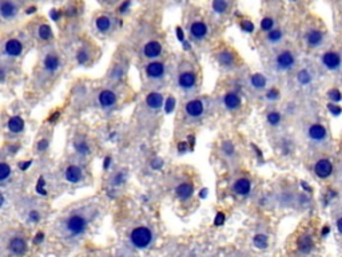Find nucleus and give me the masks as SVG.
Returning a JSON list of instances; mask_svg holds the SVG:
<instances>
[{
  "instance_id": "20",
  "label": "nucleus",
  "mask_w": 342,
  "mask_h": 257,
  "mask_svg": "<svg viewBox=\"0 0 342 257\" xmlns=\"http://www.w3.org/2000/svg\"><path fill=\"white\" fill-rule=\"evenodd\" d=\"M225 104H226V107L230 108V110L239 108V106H241V98L238 96V94L229 92V94L225 95Z\"/></svg>"
},
{
  "instance_id": "34",
  "label": "nucleus",
  "mask_w": 342,
  "mask_h": 257,
  "mask_svg": "<svg viewBox=\"0 0 342 257\" xmlns=\"http://www.w3.org/2000/svg\"><path fill=\"white\" fill-rule=\"evenodd\" d=\"M39 36L43 40H47L51 38V28L48 27L47 24H43L39 27Z\"/></svg>"
},
{
  "instance_id": "41",
  "label": "nucleus",
  "mask_w": 342,
  "mask_h": 257,
  "mask_svg": "<svg viewBox=\"0 0 342 257\" xmlns=\"http://www.w3.org/2000/svg\"><path fill=\"white\" fill-rule=\"evenodd\" d=\"M266 96H267V99H270V100L278 99L279 92L277 91V90H275V88H271V90H269V91H267Z\"/></svg>"
},
{
  "instance_id": "54",
  "label": "nucleus",
  "mask_w": 342,
  "mask_h": 257,
  "mask_svg": "<svg viewBox=\"0 0 342 257\" xmlns=\"http://www.w3.org/2000/svg\"><path fill=\"white\" fill-rule=\"evenodd\" d=\"M110 161H111L110 158H106V160H104V169L108 168V165H110Z\"/></svg>"
},
{
  "instance_id": "43",
  "label": "nucleus",
  "mask_w": 342,
  "mask_h": 257,
  "mask_svg": "<svg viewBox=\"0 0 342 257\" xmlns=\"http://www.w3.org/2000/svg\"><path fill=\"white\" fill-rule=\"evenodd\" d=\"M42 186H44V180L43 178H40L39 180V184H38V186H36V190L40 193V194H46V190L44 189H42Z\"/></svg>"
},
{
  "instance_id": "42",
  "label": "nucleus",
  "mask_w": 342,
  "mask_h": 257,
  "mask_svg": "<svg viewBox=\"0 0 342 257\" xmlns=\"http://www.w3.org/2000/svg\"><path fill=\"white\" fill-rule=\"evenodd\" d=\"M223 222H225V214H223V213H218V214H217V217H215L214 224L215 225H222Z\"/></svg>"
},
{
  "instance_id": "24",
  "label": "nucleus",
  "mask_w": 342,
  "mask_h": 257,
  "mask_svg": "<svg viewBox=\"0 0 342 257\" xmlns=\"http://www.w3.org/2000/svg\"><path fill=\"white\" fill-rule=\"evenodd\" d=\"M96 28H98L100 32L110 31V28H111V19L107 18V16H99V18L96 19Z\"/></svg>"
},
{
  "instance_id": "50",
  "label": "nucleus",
  "mask_w": 342,
  "mask_h": 257,
  "mask_svg": "<svg viewBox=\"0 0 342 257\" xmlns=\"http://www.w3.org/2000/svg\"><path fill=\"white\" fill-rule=\"evenodd\" d=\"M43 238H44L43 233H39V234H38V237L35 238V242H40V241L43 240Z\"/></svg>"
},
{
  "instance_id": "25",
  "label": "nucleus",
  "mask_w": 342,
  "mask_h": 257,
  "mask_svg": "<svg viewBox=\"0 0 342 257\" xmlns=\"http://www.w3.org/2000/svg\"><path fill=\"white\" fill-rule=\"evenodd\" d=\"M298 245H299V249H301L302 252L307 253L311 248H313V240H311L310 236L305 234V236H302L301 238H299Z\"/></svg>"
},
{
  "instance_id": "35",
  "label": "nucleus",
  "mask_w": 342,
  "mask_h": 257,
  "mask_svg": "<svg viewBox=\"0 0 342 257\" xmlns=\"http://www.w3.org/2000/svg\"><path fill=\"white\" fill-rule=\"evenodd\" d=\"M10 174H11V168H10L6 162H3L2 166H0V180L6 181Z\"/></svg>"
},
{
  "instance_id": "7",
  "label": "nucleus",
  "mask_w": 342,
  "mask_h": 257,
  "mask_svg": "<svg viewBox=\"0 0 342 257\" xmlns=\"http://www.w3.org/2000/svg\"><path fill=\"white\" fill-rule=\"evenodd\" d=\"M8 249H10L14 254H16V256H22V254H24L26 250H27V244H26V241H24L23 238L15 237V238H12V240L10 241Z\"/></svg>"
},
{
  "instance_id": "45",
  "label": "nucleus",
  "mask_w": 342,
  "mask_h": 257,
  "mask_svg": "<svg viewBox=\"0 0 342 257\" xmlns=\"http://www.w3.org/2000/svg\"><path fill=\"white\" fill-rule=\"evenodd\" d=\"M130 4H131V3H130V2H124V3L122 4V6H120L119 11L120 12H126V10H127V8L130 7Z\"/></svg>"
},
{
  "instance_id": "52",
  "label": "nucleus",
  "mask_w": 342,
  "mask_h": 257,
  "mask_svg": "<svg viewBox=\"0 0 342 257\" xmlns=\"http://www.w3.org/2000/svg\"><path fill=\"white\" fill-rule=\"evenodd\" d=\"M51 18H52V19H55V20L59 19V15H58V12H56V11H52V12H51Z\"/></svg>"
},
{
  "instance_id": "22",
  "label": "nucleus",
  "mask_w": 342,
  "mask_h": 257,
  "mask_svg": "<svg viewBox=\"0 0 342 257\" xmlns=\"http://www.w3.org/2000/svg\"><path fill=\"white\" fill-rule=\"evenodd\" d=\"M193 192H194V188H193V185L190 184H182L177 188V196H178L181 200H187V198H190Z\"/></svg>"
},
{
  "instance_id": "31",
  "label": "nucleus",
  "mask_w": 342,
  "mask_h": 257,
  "mask_svg": "<svg viewBox=\"0 0 342 257\" xmlns=\"http://www.w3.org/2000/svg\"><path fill=\"white\" fill-rule=\"evenodd\" d=\"M267 39H269V42H271V43H278L279 40L282 39V31H279V30H271V31L269 32V35H267Z\"/></svg>"
},
{
  "instance_id": "5",
  "label": "nucleus",
  "mask_w": 342,
  "mask_h": 257,
  "mask_svg": "<svg viewBox=\"0 0 342 257\" xmlns=\"http://www.w3.org/2000/svg\"><path fill=\"white\" fill-rule=\"evenodd\" d=\"M314 172L319 178H327L333 173V164L327 158H321L315 162Z\"/></svg>"
},
{
  "instance_id": "13",
  "label": "nucleus",
  "mask_w": 342,
  "mask_h": 257,
  "mask_svg": "<svg viewBox=\"0 0 342 257\" xmlns=\"http://www.w3.org/2000/svg\"><path fill=\"white\" fill-rule=\"evenodd\" d=\"M16 12H18V7L15 4L11 3V2H2V4H0V14H2L3 18L11 19V18L16 15Z\"/></svg>"
},
{
  "instance_id": "51",
  "label": "nucleus",
  "mask_w": 342,
  "mask_h": 257,
  "mask_svg": "<svg viewBox=\"0 0 342 257\" xmlns=\"http://www.w3.org/2000/svg\"><path fill=\"white\" fill-rule=\"evenodd\" d=\"M329 232H330V228H329V226H325V228L322 229V236L325 237V236H326V234H327V233H329Z\"/></svg>"
},
{
  "instance_id": "16",
  "label": "nucleus",
  "mask_w": 342,
  "mask_h": 257,
  "mask_svg": "<svg viewBox=\"0 0 342 257\" xmlns=\"http://www.w3.org/2000/svg\"><path fill=\"white\" fill-rule=\"evenodd\" d=\"M144 55L147 58H156L162 52V46H160L159 42H148L146 46H144Z\"/></svg>"
},
{
  "instance_id": "12",
  "label": "nucleus",
  "mask_w": 342,
  "mask_h": 257,
  "mask_svg": "<svg viewBox=\"0 0 342 257\" xmlns=\"http://www.w3.org/2000/svg\"><path fill=\"white\" fill-rule=\"evenodd\" d=\"M4 50H6V52H7V55L18 56L22 54V51H23V46H22V43H20L19 40L11 39V40H8L7 43H6Z\"/></svg>"
},
{
  "instance_id": "36",
  "label": "nucleus",
  "mask_w": 342,
  "mask_h": 257,
  "mask_svg": "<svg viewBox=\"0 0 342 257\" xmlns=\"http://www.w3.org/2000/svg\"><path fill=\"white\" fill-rule=\"evenodd\" d=\"M273 26H274V20L271 19V18H265V19H262V22H261V28H262L263 31L270 32Z\"/></svg>"
},
{
  "instance_id": "23",
  "label": "nucleus",
  "mask_w": 342,
  "mask_h": 257,
  "mask_svg": "<svg viewBox=\"0 0 342 257\" xmlns=\"http://www.w3.org/2000/svg\"><path fill=\"white\" fill-rule=\"evenodd\" d=\"M8 128L12 133H20L24 128V122L20 116H12L8 120Z\"/></svg>"
},
{
  "instance_id": "11",
  "label": "nucleus",
  "mask_w": 342,
  "mask_h": 257,
  "mask_svg": "<svg viewBox=\"0 0 342 257\" xmlns=\"http://www.w3.org/2000/svg\"><path fill=\"white\" fill-rule=\"evenodd\" d=\"M116 95L115 92L110 91V90H104L99 94V103L102 107H111L112 104H115Z\"/></svg>"
},
{
  "instance_id": "8",
  "label": "nucleus",
  "mask_w": 342,
  "mask_h": 257,
  "mask_svg": "<svg viewBox=\"0 0 342 257\" xmlns=\"http://www.w3.org/2000/svg\"><path fill=\"white\" fill-rule=\"evenodd\" d=\"M306 43L309 47H319L323 43V34L319 30H310L306 34Z\"/></svg>"
},
{
  "instance_id": "10",
  "label": "nucleus",
  "mask_w": 342,
  "mask_h": 257,
  "mask_svg": "<svg viewBox=\"0 0 342 257\" xmlns=\"http://www.w3.org/2000/svg\"><path fill=\"white\" fill-rule=\"evenodd\" d=\"M186 112L187 115L193 116V118L201 116L203 112V103L198 99L190 100V102L186 104Z\"/></svg>"
},
{
  "instance_id": "14",
  "label": "nucleus",
  "mask_w": 342,
  "mask_h": 257,
  "mask_svg": "<svg viewBox=\"0 0 342 257\" xmlns=\"http://www.w3.org/2000/svg\"><path fill=\"white\" fill-rule=\"evenodd\" d=\"M190 34L191 36H194L195 39H202L207 34L206 24L202 22H195L190 26Z\"/></svg>"
},
{
  "instance_id": "38",
  "label": "nucleus",
  "mask_w": 342,
  "mask_h": 257,
  "mask_svg": "<svg viewBox=\"0 0 342 257\" xmlns=\"http://www.w3.org/2000/svg\"><path fill=\"white\" fill-rule=\"evenodd\" d=\"M75 148L80 154H88V153H90V149H88V146L84 144V142H79V144H76Z\"/></svg>"
},
{
  "instance_id": "15",
  "label": "nucleus",
  "mask_w": 342,
  "mask_h": 257,
  "mask_svg": "<svg viewBox=\"0 0 342 257\" xmlns=\"http://www.w3.org/2000/svg\"><path fill=\"white\" fill-rule=\"evenodd\" d=\"M146 103H147L148 107L154 108H160L162 104H163V96L160 95L159 92H150L147 96H146Z\"/></svg>"
},
{
  "instance_id": "32",
  "label": "nucleus",
  "mask_w": 342,
  "mask_h": 257,
  "mask_svg": "<svg viewBox=\"0 0 342 257\" xmlns=\"http://www.w3.org/2000/svg\"><path fill=\"white\" fill-rule=\"evenodd\" d=\"M267 122L271 124V126H277V124L281 122V114L277 111H271L267 114Z\"/></svg>"
},
{
  "instance_id": "1",
  "label": "nucleus",
  "mask_w": 342,
  "mask_h": 257,
  "mask_svg": "<svg viewBox=\"0 0 342 257\" xmlns=\"http://www.w3.org/2000/svg\"><path fill=\"white\" fill-rule=\"evenodd\" d=\"M130 238H131L132 245L136 248H146L151 242L152 233L148 228L139 226V228H135L132 230Z\"/></svg>"
},
{
  "instance_id": "26",
  "label": "nucleus",
  "mask_w": 342,
  "mask_h": 257,
  "mask_svg": "<svg viewBox=\"0 0 342 257\" xmlns=\"http://www.w3.org/2000/svg\"><path fill=\"white\" fill-rule=\"evenodd\" d=\"M251 84H253V87L261 90L266 86V78L262 74H254L251 76Z\"/></svg>"
},
{
  "instance_id": "48",
  "label": "nucleus",
  "mask_w": 342,
  "mask_h": 257,
  "mask_svg": "<svg viewBox=\"0 0 342 257\" xmlns=\"http://www.w3.org/2000/svg\"><path fill=\"white\" fill-rule=\"evenodd\" d=\"M30 217H31L32 221H38V220H39V214H38V213H36V212H32L31 216H30Z\"/></svg>"
},
{
  "instance_id": "47",
  "label": "nucleus",
  "mask_w": 342,
  "mask_h": 257,
  "mask_svg": "<svg viewBox=\"0 0 342 257\" xmlns=\"http://www.w3.org/2000/svg\"><path fill=\"white\" fill-rule=\"evenodd\" d=\"M337 229H338V232L342 234V217H339L338 220H337Z\"/></svg>"
},
{
  "instance_id": "4",
  "label": "nucleus",
  "mask_w": 342,
  "mask_h": 257,
  "mask_svg": "<svg viewBox=\"0 0 342 257\" xmlns=\"http://www.w3.org/2000/svg\"><path fill=\"white\" fill-rule=\"evenodd\" d=\"M275 63H277V67H278L279 70L287 71V70L293 68V66L295 64V58L290 51H282L278 56H277Z\"/></svg>"
},
{
  "instance_id": "37",
  "label": "nucleus",
  "mask_w": 342,
  "mask_h": 257,
  "mask_svg": "<svg viewBox=\"0 0 342 257\" xmlns=\"http://www.w3.org/2000/svg\"><path fill=\"white\" fill-rule=\"evenodd\" d=\"M327 110L331 112L333 116H339L342 114V108L337 103H329L327 104Z\"/></svg>"
},
{
  "instance_id": "9",
  "label": "nucleus",
  "mask_w": 342,
  "mask_h": 257,
  "mask_svg": "<svg viewBox=\"0 0 342 257\" xmlns=\"http://www.w3.org/2000/svg\"><path fill=\"white\" fill-rule=\"evenodd\" d=\"M146 74L148 75V78H152V79H159L162 78L164 74V66L163 63L160 62H152L146 67Z\"/></svg>"
},
{
  "instance_id": "28",
  "label": "nucleus",
  "mask_w": 342,
  "mask_h": 257,
  "mask_svg": "<svg viewBox=\"0 0 342 257\" xmlns=\"http://www.w3.org/2000/svg\"><path fill=\"white\" fill-rule=\"evenodd\" d=\"M227 7H229V3L227 2H223V0H215L213 2V10L218 14H223L226 12Z\"/></svg>"
},
{
  "instance_id": "44",
  "label": "nucleus",
  "mask_w": 342,
  "mask_h": 257,
  "mask_svg": "<svg viewBox=\"0 0 342 257\" xmlns=\"http://www.w3.org/2000/svg\"><path fill=\"white\" fill-rule=\"evenodd\" d=\"M174 103H175L174 98H168V100H167V112L171 111V110L174 108Z\"/></svg>"
},
{
  "instance_id": "3",
  "label": "nucleus",
  "mask_w": 342,
  "mask_h": 257,
  "mask_svg": "<svg viewBox=\"0 0 342 257\" xmlns=\"http://www.w3.org/2000/svg\"><path fill=\"white\" fill-rule=\"evenodd\" d=\"M321 62H322V64L327 68V70H331V71L338 70L342 64L341 55H339L338 52L334 51L325 52L322 55V58H321Z\"/></svg>"
},
{
  "instance_id": "40",
  "label": "nucleus",
  "mask_w": 342,
  "mask_h": 257,
  "mask_svg": "<svg viewBox=\"0 0 342 257\" xmlns=\"http://www.w3.org/2000/svg\"><path fill=\"white\" fill-rule=\"evenodd\" d=\"M241 27H242L243 31H246V32H253V30H254V26H253V23H251V22H249V20H245V22H242Z\"/></svg>"
},
{
  "instance_id": "53",
  "label": "nucleus",
  "mask_w": 342,
  "mask_h": 257,
  "mask_svg": "<svg viewBox=\"0 0 342 257\" xmlns=\"http://www.w3.org/2000/svg\"><path fill=\"white\" fill-rule=\"evenodd\" d=\"M177 32H178L179 40H183V34H182V31H181V28H177Z\"/></svg>"
},
{
  "instance_id": "18",
  "label": "nucleus",
  "mask_w": 342,
  "mask_h": 257,
  "mask_svg": "<svg viewBox=\"0 0 342 257\" xmlns=\"http://www.w3.org/2000/svg\"><path fill=\"white\" fill-rule=\"evenodd\" d=\"M179 86L182 88H193L195 86V75L193 72H183L179 75Z\"/></svg>"
},
{
  "instance_id": "46",
  "label": "nucleus",
  "mask_w": 342,
  "mask_h": 257,
  "mask_svg": "<svg viewBox=\"0 0 342 257\" xmlns=\"http://www.w3.org/2000/svg\"><path fill=\"white\" fill-rule=\"evenodd\" d=\"M48 146V142L46 140L44 141H40V144H39V150H44V149L47 148Z\"/></svg>"
},
{
  "instance_id": "21",
  "label": "nucleus",
  "mask_w": 342,
  "mask_h": 257,
  "mask_svg": "<svg viewBox=\"0 0 342 257\" xmlns=\"http://www.w3.org/2000/svg\"><path fill=\"white\" fill-rule=\"evenodd\" d=\"M59 64H60L59 58L56 55H54V54H50V55L46 56V59H44V68L50 72L56 71L58 67H59Z\"/></svg>"
},
{
  "instance_id": "30",
  "label": "nucleus",
  "mask_w": 342,
  "mask_h": 257,
  "mask_svg": "<svg viewBox=\"0 0 342 257\" xmlns=\"http://www.w3.org/2000/svg\"><path fill=\"white\" fill-rule=\"evenodd\" d=\"M254 245L259 249H265L267 246V237L265 234H257L254 237Z\"/></svg>"
},
{
  "instance_id": "19",
  "label": "nucleus",
  "mask_w": 342,
  "mask_h": 257,
  "mask_svg": "<svg viewBox=\"0 0 342 257\" xmlns=\"http://www.w3.org/2000/svg\"><path fill=\"white\" fill-rule=\"evenodd\" d=\"M250 181L246 180V178H241V180H238L237 182L234 184V186H233V189H234V192L237 193V194H239V196H245V194H247V193L250 192Z\"/></svg>"
},
{
  "instance_id": "6",
  "label": "nucleus",
  "mask_w": 342,
  "mask_h": 257,
  "mask_svg": "<svg viewBox=\"0 0 342 257\" xmlns=\"http://www.w3.org/2000/svg\"><path fill=\"white\" fill-rule=\"evenodd\" d=\"M307 134H309V138L311 141H315V142H322V141L326 140L327 132L326 128L323 127L322 124H311L309 130H307Z\"/></svg>"
},
{
  "instance_id": "49",
  "label": "nucleus",
  "mask_w": 342,
  "mask_h": 257,
  "mask_svg": "<svg viewBox=\"0 0 342 257\" xmlns=\"http://www.w3.org/2000/svg\"><path fill=\"white\" fill-rule=\"evenodd\" d=\"M31 164H32V161H28V162H26V164H23V165L20 164V169H23V170H26V169H27L28 166H30V165H31Z\"/></svg>"
},
{
  "instance_id": "39",
  "label": "nucleus",
  "mask_w": 342,
  "mask_h": 257,
  "mask_svg": "<svg viewBox=\"0 0 342 257\" xmlns=\"http://www.w3.org/2000/svg\"><path fill=\"white\" fill-rule=\"evenodd\" d=\"M222 149H223V153H225V154H229V156L233 154V152H234V146H233V144L229 142V141H227V142H223Z\"/></svg>"
},
{
  "instance_id": "29",
  "label": "nucleus",
  "mask_w": 342,
  "mask_h": 257,
  "mask_svg": "<svg viewBox=\"0 0 342 257\" xmlns=\"http://www.w3.org/2000/svg\"><path fill=\"white\" fill-rule=\"evenodd\" d=\"M327 98L331 100V103H338L339 100L342 99V94L339 90H337V88H331V90H329V92H327Z\"/></svg>"
},
{
  "instance_id": "17",
  "label": "nucleus",
  "mask_w": 342,
  "mask_h": 257,
  "mask_svg": "<svg viewBox=\"0 0 342 257\" xmlns=\"http://www.w3.org/2000/svg\"><path fill=\"white\" fill-rule=\"evenodd\" d=\"M66 178H67L71 184H76L82 180V170L75 165H71L66 169Z\"/></svg>"
},
{
  "instance_id": "33",
  "label": "nucleus",
  "mask_w": 342,
  "mask_h": 257,
  "mask_svg": "<svg viewBox=\"0 0 342 257\" xmlns=\"http://www.w3.org/2000/svg\"><path fill=\"white\" fill-rule=\"evenodd\" d=\"M219 62L223 66H230L233 63V55H231L230 52H221L219 54Z\"/></svg>"
},
{
  "instance_id": "27",
  "label": "nucleus",
  "mask_w": 342,
  "mask_h": 257,
  "mask_svg": "<svg viewBox=\"0 0 342 257\" xmlns=\"http://www.w3.org/2000/svg\"><path fill=\"white\" fill-rule=\"evenodd\" d=\"M297 80L299 82V84L302 86H307V84L311 83V75L310 72L307 70H301V71L297 74Z\"/></svg>"
},
{
  "instance_id": "2",
  "label": "nucleus",
  "mask_w": 342,
  "mask_h": 257,
  "mask_svg": "<svg viewBox=\"0 0 342 257\" xmlns=\"http://www.w3.org/2000/svg\"><path fill=\"white\" fill-rule=\"evenodd\" d=\"M66 228L72 236H78V234H82L87 228V220L79 214H74L66 222Z\"/></svg>"
}]
</instances>
